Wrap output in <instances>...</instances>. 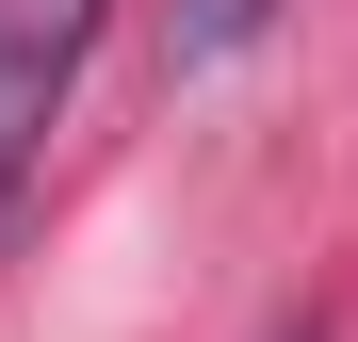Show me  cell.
Instances as JSON below:
<instances>
[{"label": "cell", "instance_id": "cell-1", "mask_svg": "<svg viewBox=\"0 0 358 342\" xmlns=\"http://www.w3.org/2000/svg\"><path fill=\"white\" fill-rule=\"evenodd\" d=\"M114 0H0V212H17V180L49 163V131H66V98L98 66Z\"/></svg>", "mask_w": 358, "mask_h": 342}, {"label": "cell", "instance_id": "cell-2", "mask_svg": "<svg viewBox=\"0 0 358 342\" xmlns=\"http://www.w3.org/2000/svg\"><path fill=\"white\" fill-rule=\"evenodd\" d=\"M261 33H277V0H179V17H163L179 66H228V49H261Z\"/></svg>", "mask_w": 358, "mask_h": 342}, {"label": "cell", "instance_id": "cell-3", "mask_svg": "<svg viewBox=\"0 0 358 342\" xmlns=\"http://www.w3.org/2000/svg\"><path fill=\"white\" fill-rule=\"evenodd\" d=\"M277 342H310V326H277Z\"/></svg>", "mask_w": 358, "mask_h": 342}]
</instances>
